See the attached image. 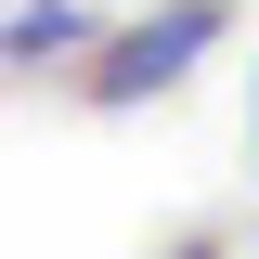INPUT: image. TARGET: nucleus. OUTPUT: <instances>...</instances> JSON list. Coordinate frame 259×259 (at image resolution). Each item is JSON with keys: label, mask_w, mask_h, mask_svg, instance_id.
Wrapping results in <instances>:
<instances>
[{"label": "nucleus", "mask_w": 259, "mask_h": 259, "mask_svg": "<svg viewBox=\"0 0 259 259\" xmlns=\"http://www.w3.org/2000/svg\"><path fill=\"white\" fill-rule=\"evenodd\" d=\"M221 26H233L221 0H168L156 26H117V39H104V52H91V78H78V91H91V104H156V91H168V78H182V65L207 52V39H221Z\"/></svg>", "instance_id": "1"}, {"label": "nucleus", "mask_w": 259, "mask_h": 259, "mask_svg": "<svg viewBox=\"0 0 259 259\" xmlns=\"http://www.w3.org/2000/svg\"><path fill=\"white\" fill-rule=\"evenodd\" d=\"M0 52H13V65H52V52H78V13H65V0H26Z\"/></svg>", "instance_id": "2"}]
</instances>
